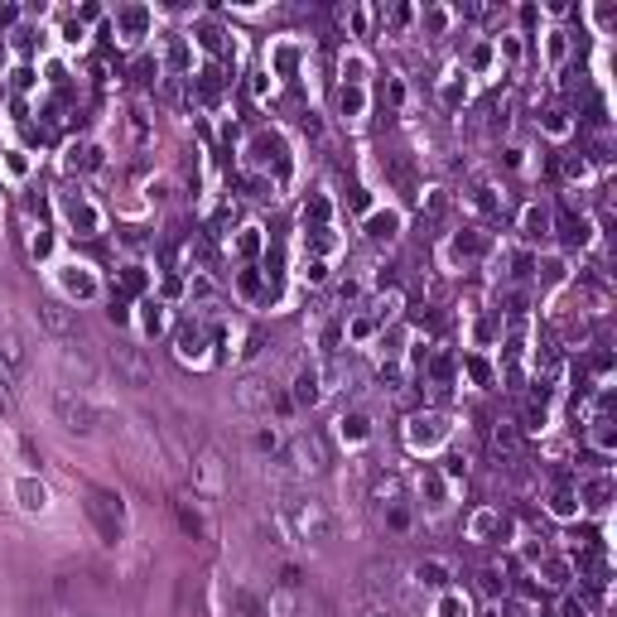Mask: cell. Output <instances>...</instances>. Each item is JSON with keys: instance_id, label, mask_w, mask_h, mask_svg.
I'll list each match as a JSON object with an SVG mask.
<instances>
[{"instance_id": "cell-1", "label": "cell", "mask_w": 617, "mask_h": 617, "mask_svg": "<svg viewBox=\"0 0 617 617\" xmlns=\"http://www.w3.org/2000/svg\"><path fill=\"white\" fill-rule=\"evenodd\" d=\"M49 405H54L58 425L73 434H92L97 430V410H92V401H82V396H73L68 386H58L54 396H49Z\"/></svg>"}, {"instance_id": "cell-2", "label": "cell", "mask_w": 617, "mask_h": 617, "mask_svg": "<svg viewBox=\"0 0 617 617\" xmlns=\"http://www.w3.org/2000/svg\"><path fill=\"white\" fill-rule=\"evenodd\" d=\"M111 367H116V376H121L126 386H135V391L155 386V367L140 357V348H111Z\"/></svg>"}, {"instance_id": "cell-3", "label": "cell", "mask_w": 617, "mask_h": 617, "mask_svg": "<svg viewBox=\"0 0 617 617\" xmlns=\"http://www.w3.org/2000/svg\"><path fill=\"white\" fill-rule=\"evenodd\" d=\"M232 401H237V410H246V415H261V410H270V381L266 376H242V381L232 386Z\"/></svg>"}, {"instance_id": "cell-4", "label": "cell", "mask_w": 617, "mask_h": 617, "mask_svg": "<svg viewBox=\"0 0 617 617\" xmlns=\"http://www.w3.org/2000/svg\"><path fill=\"white\" fill-rule=\"evenodd\" d=\"M29 372V348L15 328H0V376H25Z\"/></svg>"}, {"instance_id": "cell-5", "label": "cell", "mask_w": 617, "mask_h": 617, "mask_svg": "<svg viewBox=\"0 0 617 617\" xmlns=\"http://www.w3.org/2000/svg\"><path fill=\"white\" fill-rule=\"evenodd\" d=\"M193 483H198L203 497H222V454H217V449H203V454H198Z\"/></svg>"}, {"instance_id": "cell-6", "label": "cell", "mask_w": 617, "mask_h": 617, "mask_svg": "<svg viewBox=\"0 0 617 617\" xmlns=\"http://www.w3.org/2000/svg\"><path fill=\"white\" fill-rule=\"evenodd\" d=\"M295 526L309 540H319V545H323V540H333V521H328V511H323L319 502H299V507H295Z\"/></svg>"}, {"instance_id": "cell-7", "label": "cell", "mask_w": 617, "mask_h": 617, "mask_svg": "<svg viewBox=\"0 0 617 617\" xmlns=\"http://www.w3.org/2000/svg\"><path fill=\"white\" fill-rule=\"evenodd\" d=\"M290 454H295L299 473H323V439H314V434H299L295 444H290Z\"/></svg>"}, {"instance_id": "cell-8", "label": "cell", "mask_w": 617, "mask_h": 617, "mask_svg": "<svg viewBox=\"0 0 617 617\" xmlns=\"http://www.w3.org/2000/svg\"><path fill=\"white\" fill-rule=\"evenodd\" d=\"M39 323H44L54 338H68V333L78 328V319H73L63 304H54V299H39Z\"/></svg>"}, {"instance_id": "cell-9", "label": "cell", "mask_w": 617, "mask_h": 617, "mask_svg": "<svg viewBox=\"0 0 617 617\" xmlns=\"http://www.w3.org/2000/svg\"><path fill=\"white\" fill-rule=\"evenodd\" d=\"M58 367H63V376H73V381H92V376H97L92 357L78 348H58Z\"/></svg>"}, {"instance_id": "cell-10", "label": "cell", "mask_w": 617, "mask_h": 617, "mask_svg": "<svg viewBox=\"0 0 617 617\" xmlns=\"http://www.w3.org/2000/svg\"><path fill=\"white\" fill-rule=\"evenodd\" d=\"M179 352H184V357H198V352H203V333H198V328H179Z\"/></svg>"}, {"instance_id": "cell-11", "label": "cell", "mask_w": 617, "mask_h": 617, "mask_svg": "<svg viewBox=\"0 0 617 617\" xmlns=\"http://www.w3.org/2000/svg\"><path fill=\"white\" fill-rule=\"evenodd\" d=\"M295 396H299V401H309V405L319 401V376H314V372L299 376V391H295Z\"/></svg>"}, {"instance_id": "cell-12", "label": "cell", "mask_w": 617, "mask_h": 617, "mask_svg": "<svg viewBox=\"0 0 617 617\" xmlns=\"http://www.w3.org/2000/svg\"><path fill=\"white\" fill-rule=\"evenodd\" d=\"M15 410V396H10V386H5V376H0V415H10Z\"/></svg>"}]
</instances>
